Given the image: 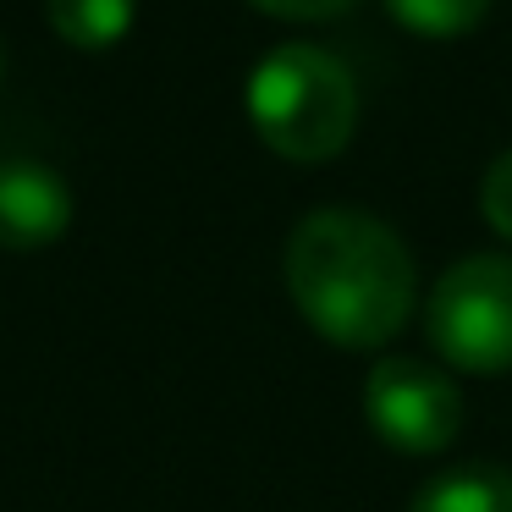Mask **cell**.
Listing matches in <instances>:
<instances>
[{
    "mask_svg": "<svg viewBox=\"0 0 512 512\" xmlns=\"http://www.w3.org/2000/svg\"><path fill=\"white\" fill-rule=\"evenodd\" d=\"M287 292L309 331L336 347H386L413 320L419 270L386 221L364 210H314L287 237Z\"/></svg>",
    "mask_w": 512,
    "mask_h": 512,
    "instance_id": "cell-1",
    "label": "cell"
},
{
    "mask_svg": "<svg viewBox=\"0 0 512 512\" xmlns=\"http://www.w3.org/2000/svg\"><path fill=\"white\" fill-rule=\"evenodd\" d=\"M364 419L397 457H435L463 430V391L441 364L380 358L364 375Z\"/></svg>",
    "mask_w": 512,
    "mask_h": 512,
    "instance_id": "cell-4",
    "label": "cell"
},
{
    "mask_svg": "<svg viewBox=\"0 0 512 512\" xmlns=\"http://www.w3.org/2000/svg\"><path fill=\"white\" fill-rule=\"evenodd\" d=\"M479 210H485L490 232H501L512 243V149H501L485 171V188H479Z\"/></svg>",
    "mask_w": 512,
    "mask_h": 512,
    "instance_id": "cell-9",
    "label": "cell"
},
{
    "mask_svg": "<svg viewBox=\"0 0 512 512\" xmlns=\"http://www.w3.org/2000/svg\"><path fill=\"white\" fill-rule=\"evenodd\" d=\"M424 331L463 375L512 369V254H468L430 287Z\"/></svg>",
    "mask_w": 512,
    "mask_h": 512,
    "instance_id": "cell-3",
    "label": "cell"
},
{
    "mask_svg": "<svg viewBox=\"0 0 512 512\" xmlns=\"http://www.w3.org/2000/svg\"><path fill=\"white\" fill-rule=\"evenodd\" d=\"M265 17H281V23H325V17L353 12L358 0H248Z\"/></svg>",
    "mask_w": 512,
    "mask_h": 512,
    "instance_id": "cell-10",
    "label": "cell"
},
{
    "mask_svg": "<svg viewBox=\"0 0 512 512\" xmlns=\"http://www.w3.org/2000/svg\"><path fill=\"white\" fill-rule=\"evenodd\" d=\"M408 512H512V468L463 463L413 490Z\"/></svg>",
    "mask_w": 512,
    "mask_h": 512,
    "instance_id": "cell-6",
    "label": "cell"
},
{
    "mask_svg": "<svg viewBox=\"0 0 512 512\" xmlns=\"http://www.w3.org/2000/svg\"><path fill=\"white\" fill-rule=\"evenodd\" d=\"M248 122L270 155L292 166H320L342 155L358 127V83L331 50L281 45L248 78Z\"/></svg>",
    "mask_w": 512,
    "mask_h": 512,
    "instance_id": "cell-2",
    "label": "cell"
},
{
    "mask_svg": "<svg viewBox=\"0 0 512 512\" xmlns=\"http://www.w3.org/2000/svg\"><path fill=\"white\" fill-rule=\"evenodd\" d=\"M72 226V188L39 160H6L0 166V248L34 254L61 243Z\"/></svg>",
    "mask_w": 512,
    "mask_h": 512,
    "instance_id": "cell-5",
    "label": "cell"
},
{
    "mask_svg": "<svg viewBox=\"0 0 512 512\" xmlns=\"http://www.w3.org/2000/svg\"><path fill=\"white\" fill-rule=\"evenodd\" d=\"M45 17L72 50H111L133 28L138 0H45Z\"/></svg>",
    "mask_w": 512,
    "mask_h": 512,
    "instance_id": "cell-7",
    "label": "cell"
},
{
    "mask_svg": "<svg viewBox=\"0 0 512 512\" xmlns=\"http://www.w3.org/2000/svg\"><path fill=\"white\" fill-rule=\"evenodd\" d=\"M386 12L419 39H463L485 23L490 0H386Z\"/></svg>",
    "mask_w": 512,
    "mask_h": 512,
    "instance_id": "cell-8",
    "label": "cell"
}]
</instances>
